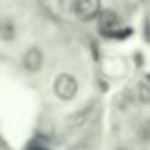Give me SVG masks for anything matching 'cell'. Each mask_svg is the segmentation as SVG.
<instances>
[{"label": "cell", "instance_id": "obj_2", "mask_svg": "<svg viewBox=\"0 0 150 150\" xmlns=\"http://www.w3.org/2000/svg\"><path fill=\"white\" fill-rule=\"evenodd\" d=\"M100 5H101L100 0H77V4H75V11H77V14H79L80 19L89 21V19H93V18L98 16V12H100Z\"/></svg>", "mask_w": 150, "mask_h": 150}, {"label": "cell", "instance_id": "obj_4", "mask_svg": "<svg viewBox=\"0 0 150 150\" xmlns=\"http://www.w3.org/2000/svg\"><path fill=\"white\" fill-rule=\"evenodd\" d=\"M42 61H44V56L40 52L38 47H32L26 51V54L23 56V65L28 72H38L40 67H42Z\"/></svg>", "mask_w": 150, "mask_h": 150}, {"label": "cell", "instance_id": "obj_5", "mask_svg": "<svg viewBox=\"0 0 150 150\" xmlns=\"http://www.w3.org/2000/svg\"><path fill=\"white\" fill-rule=\"evenodd\" d=\"M89 112H91V108H84V110H80V112L70 115L68 120H67L68 127H79V126L86 124V122H87V117H89Z\"/></svg>", "mask_w": 150, "mask_h": 150}, {"label": "cell", "instance_id": "obj_3", "mask_svg": "<svg viewBox=\"0 0 150 150\" xmlns=\"http://www.w3.org/2000/svg\"><path fill=\"white\" fill-rule=\"evenodd\" d=\"M98 16H100V19H98V28H100L101 33L110 35L113 30H117V26H119V16H117L113 11L107 9V11H103V12H98Z\"/></svg>", "mask_w": 150, "mask_h": 150}, {"label": "cell", "instance_id": "obj_1", "mask_svg": "<svg viewBox=\"0 0 150 150\" xmlns=\"http://www.w3.org/2000/svg\"><path fill=\"white\" fill-rule=\"evenodd\" d=\"M77 89H79V84H77L75 77L70 74L58 75V79L54 80V93L61 100H67V101L72 100L77 94Z\"/></svg>", "mask_w": 150, "mask_h": 150}, {"label": "cell", "instance_id": "obj_6", "mask_svg": "<svg viewBox=\"0 0 150 150\" xmlns=\"http://www.w3.org/2000/svg\"><path fill=\"white\" fill-rule=\"evenodd\" d=\"M0 35L5 40H12L14 38V26H12L11 21H5V23L0 25Z\"/></svg>", "mask_w": 150, "mask_h": 150}]
</instances>
